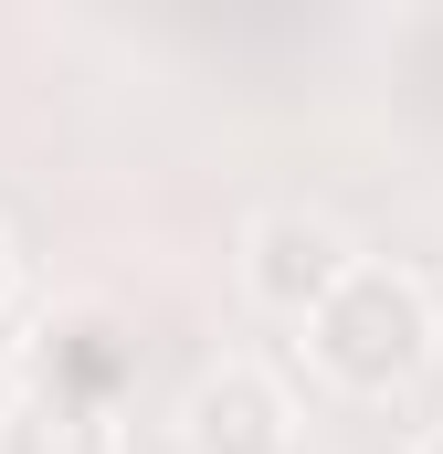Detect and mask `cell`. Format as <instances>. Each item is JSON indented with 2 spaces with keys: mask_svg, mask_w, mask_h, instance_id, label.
<instances>
[{
  "mask_svg": "<svg viewBox=\"0 0 443 454\" xmlns=\"http://www.w3.org/2000/svg\"><path fill=\"white\" fill-rule=\"evenodd\" d=\"M169 423H180V454H296V402H285V380L253 370V359L201 370Z\"/></svg>",
  "mask_w": 443,
  "mask_h": 454,
  "instance_id": "cell-2",
  "label": "cell"
},
{
  "mask_svg": "<svg viewBox=\"0 0 443 454\" xmlns=\"http://www.w3.org/2000/svg\"><path fill=\"white\" fill-rule=\"evenodd\" d=\"M348 264H359V243H348L328 212H264V223H243V286H253V307H275V317H307Z\"/></svg>",
  "mask_w": 443,
  "mask_h": 454,
  "instance_id": "cell-3",
  "label": "cell"
},
{
  "mask_svg": "<svg viewBox=\"0 0 443 454\" xmlns=\"http://www.w3.org/2000/svg\"><path fill=\"white\" fill-rule=\"evenodd\" d=\"M412 454H443V423H433V434H423V444H412Z\"/></svg>",
  "mask_w": 443,
  "mask_h": 454,
  "instance_id": "cell-6",
  "label": "cell"
},
{
  "mask_svg": "<svg viewBox=\"0 0 443 454\" xmlns=\"http://www.w3.org/2000/svg\"><path fill=\"white\" fill-rule=\"evenodd\" d=\"M0 307H11V243H0Z\"/></svg>",
  "mask_w": 443,
  "mask_h": 454,
  "instance_id": "cell-5",
  "label": "cell"
},
{
  "mask_svg": "<svg viewBox=\"0 0 443 454\" xmlns=\"http://www.w3.org/2000/svg\"><path fill=\"white\" fill-rule=\"evenodd\" d=\"M296 328H307V359L328 370L338 391H359V402L412 391V380H423V359H433V339H443L433 286H423L412 264H391V254H359V264L338 275Z\"/></svg>",
  "mask_w": 443,
  "mask_h": 454,
  "instance_id": "cell-1",
  "label": "cell"
},
{
  "mask_svg": "<svg viewBox=\"0 0 443 454\" xmlns=\"http://www.w3.org/2000/svg\"><path fill=\"white\" fill-rule=\"evenodd\" d=\"M0 454H127L116 402L85 380H21L0 402Z\"/></svg>",
  "mask_w": 443,
  "mask_h": 454,
  "instance_id": "cell-4",
  "label": "cell"
}]
</instances>
